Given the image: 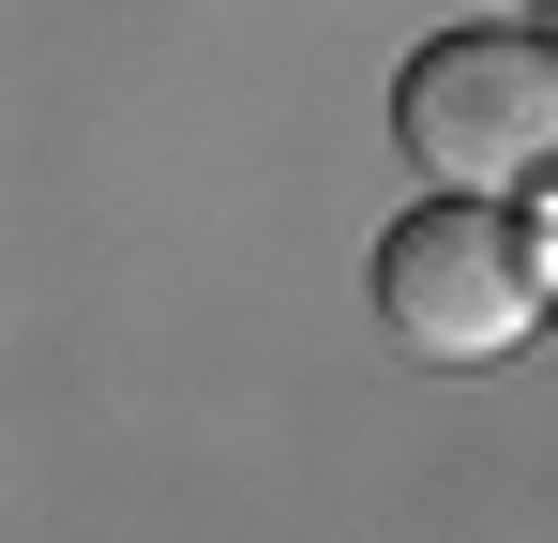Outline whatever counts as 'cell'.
Instances as JSON below:
<instances>
[{
	"mask_svg": "<svg viewBox=\"0 0 558 543\" xmlns=\"http://www.w3.org/2000/svg\"><path fill=\"white\" fill-rule=\"evenodd\" d=\"M544 242L513 227V196H468V181H438L392 242H377V317H392V348L408 362H513L529 333H544Z\"/></svg>",
	"mask_w": 558,
	"mask_h": 543,
	"instance_id": "obj_1",
	"label": "cell"
},
{
	"mask_svg": "<svg viewBox=\"0 0 558 543\" xmlns=\"http://www.w3.org/2000/svg\"><path fill=\"white\" fill-rule=\"evenodd\" d=\"M392 136L423 181L558 196V31H438L392 76Z\"/></svg>",
	"mask_w": 558,
	"mask_h": 543,
	"instance_id": "obj_2",
	"label": "cell"
}]
</instances>
